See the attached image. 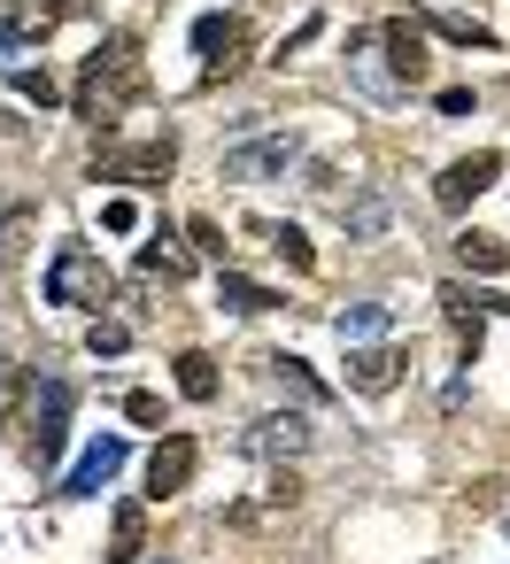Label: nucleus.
<instances>
[{
    "instance_id": "nucleus-1",
    "label": "nucleus",
    "mask_w": 510,
    "mask_h": 564,
    "mask_svg": "<svg viewBox=\"0 0 510 564\" xmlns=\"http://www.w3.org/2000/svg\"><path fill=\"white\" fill-rule=\"evenodd\" d=\"M148 94V63H140V40L132 32H117V40H101L94 55H86V70H78V117L94 124V132H117L124 124V109Z\"/></svg>"
},
{
    "instance_id": "nucleus-16",
    "label": "nucleus",
    "mask_w": 510,
    "mask_h": 564,
    "mask_svg": "<svg viewBox=\"0 0 510 564\" xmlns=\"http://www.w3.org/2000/svg\"><path fill=\"white\" fill-rule=\"evenodd\" d=\"M217 302L225 310H240V317H263V310H286L271 286H256V279H240V271H217Z\"/></svg>"
},
{
    "instance_id": "nucleus-2",
    "label": "nucleus",
    "mask_w": 510,
    "mask_h": 564,
    "mask_svg": "<svg viewBox=\"0 0 510 564\" xmlns=\"http://www.w3.org/2000/svg\"><path fill=\"white\" fill-rule=\"evenodd\" d=\"M117 294V279H109V263L94 256V248H63L55 263H47V302L55 310H101Z\"/></svg>"
},
{
    "instance_id": "nucleus-3",
    "label": "nucleus",
    "mask_w": 510,
    "mask_h": 564,
    "mask_svg": "<svg viewBox=\"0 0 510 564\" xmlns=\"http://www.w3.org/2000/svg\"><path fill=\"white\" fill-rule=\"evenodd\" d=\"M256 124H263V117H248V124H240V140H232V148H225V163H217L232 186H240V178H279V171L302 155V140H294V132H256Z\"/></svg>"
},
{
    "instance_id": "nucleus-9",
    "label": "nucleus",
    "mask_w": 510,
    "mask_h": 564,
    "mask_svg": "<svg viewBox=\"0 0 510 564\" xmlns=\"http://www.w3.org/2000/svg\"><path fill=\"white\" fill-rule=\"evenodd\" d=\"M124 456H132V448H124L117 433H109V441H94V448H86V456L63 471V487H55V495H70V502H78V495H101V487L124 471Z\"/></svg>"
},
{
    "instance_id": "nucleus-27",
    "label": "nucleus",
    "mask_w": 510,
    "mask_h": 564,
    "mask_svg": "<svg viewBox=\"0 0 510 564\" xmlns=\"http://www.w3.org/2000/svg\"><path fill=\"white\" fill-rule=\"evenodd\" d=\"M24 394H32V379H24L17 364H0V417H17V410H24Z\"/></svg>"
},
{
    "instance_id": "nucleus-10",
    "label": "nucleus",
    "mask_w": 510,
    "mask_h": 564,
    "mask_svg": "<svg viewBox=\"0 0 510 564\" xmlns=\"http://www.w3.org/2000/svg\"><path fill=\"white\" fill-rule=\"evenodd\" d=\"M379 47H387V70L402 78V94H410V86H425L433 55H425V32H417V24H402V17H394V24H379Z\"/></svg>"
},
{
    "instance_id": "nucleus-4",
    "label": "nucleus",
    "mask_w": 510,
    "mask_h": 564,
    "mask_svg": "<svg viewBox=\"0 0 510 564\" xmlns=\"http://www.w3.org/2000/svg\"><path fill=\"white\" fill-rule=\"evenodd\" d=\"M171 171H178V140H171V132H155V140H140V148L94 155V178H109V186H155V178H171Z\"/></svg>"
},
{
    "instance_id": "nucleus-15",
    "label": "nucleus",
    "mask_w": 510,
    "mask_h": 564,
    "mask_svg": "<svg viewBox=\"0 0 510 564\" xmlns=\"http://www.w3.org/2000/svg\"><path fill=\"white\" fill-rule=\"evenodd\" d=\"M140 556H148V510L117 502V518H109V564H140Z\"/></svg>"
},
{
    "instance_id": "nucleus-7",
    "label": "nucleus",
    "mask_w": 510,
    "mask_h": 564,
    "mask_svg": "<svg viewBox=\"0 0 510 564\" xmlns=\"http://www.w3.org/2000/svg\"><path fill=\"white\" fill-rule=\"evenodd\" d=\"M194 464H202V448H194V433H163V441H155V456H148V495H155V502H171V495H186V479H194Z\"/></svg>"
},
{
    "instance_id": "nucleus-14",
    "label": "nucleus",
    "mask_w": 510,
    "mask_h": 564,
    "mask_svg": "<svg viewBox=\"0 0 510 564\" xmlns=\"http://www.w3.org/2000/svg\"><path fill=\"white\" fill-rule=\"evenodd\" d=\"M140 271H148V279H163V286H178V279L194 271V248H178V240L155 225V232H148V248H140Z\"/></svg>"
},
{
    "instance_id": "nucleus-21",
    "label": "nucleus",
    "mask_w": 510,
    "mask_h": 564,
    "mask_svg": "<svg viewBox=\"0 0 510 564\" xmlns=\"http://www.w3.org/2000/svg\"><path fill=\"white\" fill-rule=\"evenodd\" d=\"M456 256H464V271H479V279L510 271V248H502V240H487V232H464V240H456Z\"/></svg>"
},
{
    "instance_id": "nucleus-20",
    "label": "nucleus",
    "mask_w": 510,
    "mask_h": 564,
    "mask_svg": "<svg viewBox=\"0 0 510 564\" xmlns=\"http://www.w3.org/2000/svg\"><path fill=\"white\" fill-rule=\"evenodd\" d=\"M171 371H178V394H186V402H217V364H209L202 348H186Z\"/></svg>"
},
{
    "instance_id": "nucleus-24",
    "label": "nucleus",
    "mask_w": 510,
    "mask_h": 564,
    "mask_svg": "<svg viewBox=\"0 0 510 564\" xmlns=\"http://www.w3.org/2000/svg\"><path fill=\"white\" fill-rule=\"evenodd\" d=\"M433 32H441V40H456V47H495V32H487V24H471V17H433Z\"/></svg>"
},
{
    "instance_id": "nucleus-32",
    "label": "nucleus",
    "mask_w": 510,
    "mask_h": 564,
    "mask_svg": "<svg viewBox=\"0 0 510 564\" xmlns=\"http://www.w3.org/2000/svg\"><path fill=\"white\" fill-rule=\"evenodd\" d=\"M140 564H155V556H140ZM163 564H171V556H163Z\"/></svg>"
},
{
    "instance_id": "nucleus-13",
    "label": "nucleus",
    "mask_w": 510,
    "mask_h": 564,
    "mask_svg": "<svg viewBox=\"0 0 510 564\" xmlns=\"http://www.w3.org/2000/svg\"><path fill=\"white\" fill-rule=\"evenodd\" d=\"M387 325H394V310H379V302H348V310H333L340 348H371V340H387Z\"/></svg>"
},
{
    "instance_id": "nucleus-18",
    "label": "nucleus",
    "mask_w": 510,
    "mask_h": 564,
    "mask_svg": "<svg viewBox=\"0 0 510 564\" xmlns=\"http://www.w3.org/2000/svg\"><path fill=\"white\" fill-rule=\"evenodd\" d=\"M256 240H271V256H286L294 271H317V248H310V232L302 225H248Z\"/></svg>"
},
{
    "instance_id": "nucleus-26",
    "label": "nucleus",
    "mask_w": 510,
    "mask_h": 564,
    "mask_svg": "<svg viewBox=\"0 0 510 564\" xmlns=\"http://www.w3.org/2000/svg\"><path fill=\"white\" fill-rule=\"evenodd\" d=\"M186 240H194V256L225 263V232H217V217H194V225H186Z\"/></svg>"
},
{
    "instance_id": "nucleus-6",
    "label": "nucleus",
    "mask_w": 510,
    "mask_h": 564,
    "mask_svg": "<svg viewBox=\"0 0 510 564\" xmlns=\"http://www.w3.org/2000/svg\"><path fill=\"white\" fill-rule=\"evenodd\" d=\"M495 178H502V155H495V148H479V155H464V163H448V171L433 178V202H441V209H471Z\"/></svg>"
},
{
    "instance_id": "nucleus-30",
    "label": "nucleus",
    "mask_w": 510,
    "mask_h": 564,
    "mask_svg": "<svg viewBox=\"0 0 510 564\" xmlns=\"http://www.w3.org/2000/svg\"><path fill=\"white\" fill-rule=\"evenodd\" d=\"M101 225H109V232H140V209H132V202H109Z\"/></svg>"
},
{
    "instance_id": "nucleus-12",
    "label": "nucleus",
    "mask_w": 510,
    "mask_h": 564,
    "mask_svg": "<svg viewBox=\"0 0 510 564\" xmlns=\"http://www.w3.org/2000/svg\"><path fill=\"white\" fill-rule=\"evenodd\" d=\"M70 379H47V402H40V464H55L63 456V441H70Z\"/></svg>"
},
{
    "instance_id": "nucleus-23",
    "label": "nucleus",
    "mask_w": 510,
    "mask_h": 564,
    "mask_svg": "<svg viewBox=\"0 0 510 564\" xmlns=\"http://www.w3.org/2000/svg\"><path fill=\"white\" fill-rule=\"evenodd\" d=\"M86 348H94V356H124V348H132V325H124V317H94V325H86Z\"/></svg>"
},
{
    "instance_id": "nucleus-28",
    "label": "nucleus",
    "mask_w": 510,
    "mask_h": 564,
    "mask_svg": "<svg viewBox=\"0 0 510 564\" xmlns=\"http://www.w3.org/2000/svg\"><path fill=\"white\" fill-rule=\"evenodd\" d=\"M124 417H132V425H163V394H148V387L124 394Z\"/></svg>"
},
{
    "instance_id": "nucleus-8",
    "label": "nucleus",
    "mask_w": 510,
    "mask_h": 564,
    "mask_svg": "<svg viewBox=\"0 0 510 564\" xmlns=\"http://www.w3.org/2000/svg\"><path fill=\"white\" fill-rule=\"evenodd\" d=\"M240 448H248V456H302V448H310V410H271V417H256V425L240 433Z\"/></svg>"
},
{
    "instance_id": "nucleus-17",
    "label": "nucleus",
    "mask_w": 510,
    "mask_h": 564,
    "mask_svg": "<svg viewBox=\"0 0 510 564\" xmlns=\"http://www.w3.org/2000/svg\"><path fill=\"white\" fill-rule=\"evenodd\" d=\"M32 240H40V209H0V271H17Z\"/></svg>"
},
{
    "instance_id": "nucleus-19",
    "label": "nucleus",
    "mask_w": 510,
    "mask_h": 564,
    "mask_svg": "<svg viewBox=\"0 0 510 564\" xmlns=\"http://www.w3.org/2000/svg\"><path fill=\"white\" fill-rule=\"evenodd\" d=\"M263 371H271V379H279V387H286V394L302 402V410H317V402H325V387H317V371H310L302 356H271Z\"/></svg>"
},
{
    "instance_id": "nucleus-31",
    "label": "nucleus",
    "mask_w": 510,
    "mask_h": 564,
    "mask_svg": "<svg viewBox=\"0 0 510 564\" xmlns=\"http://www.w3.org/2000/svg\"><path fill=\"white\" fill-rule=\"evenodd\" d=\"M24 40H32V32H24V24H17V17H0V63H9V55H17V47H24Z\"/></svg>"
},
{
    "instance_id": "nucleus-11",
    "label": "nucleus",
    "mask_w": 510,
    "mask_h": 564,
    "mask_svg": "<svg viewBox=\"0 0 510 564\" xmlns=\"http://www.w3.org/2000/svg\"><path fill=\"white\" fill-rule=\"evenodd\" d=\"M402 371H410V364H402L394 348H379V340H371V348H348V387H356V394H394Z\"/></svg>"
},
{
    "instance_id": "nucleus-29",
    "label": "nucleus",
    "mask_w": 510,
    "mask_h": 564,
    "mask_svg": "<svg viewBox=\"0 0 510 564\" xmlns=\"http://www.w3.org/2000/svg\"><path fill=\"white\" fill-rule=\"evenodd\" d=\"M433 109H441V117H471V86H441Z\"/></svg>"
},
{
    "instance_id": "nucleus-5",
    "label": "nucleus",
    "mask_w": 510,
    "mask_h": 564,
    "mask_svg": "<svg viewBox=\"0 0 510 564\" xmlns=\"http://www.w3.org/2000/svg\"><path fill=\"white\" fill-rule=\"evenodd\" d=\"M194 55H202V86H225L248 55V24L240 17H202L194 24Z\"/></svg>"
},
{
    "instance_id": "nucleus-25",
    "label": "nucleus",
    "mask_w": 510,
    "mask_h": 564,
    "mask_svg": "<svg viewBox=\"0 0 510 564\" xmlns=\"http://www.w3.org/2000/svg\"><path fill=\"white\" fill-rule=\"evenodd\" d=\"M17 86H24V101H40V109H47V101H55V94H63V86H55V70H47V63H40V70H32V63H17Z\"/></svg>"
},
{
    "instance_id": "nucleus-22",
    "label": "nucleus",
    "mask_w": 510,
    "mask_h": 564,
    "mask_svg": "<svg viewBox=\"0 0 510 564\" xmlns=\"http://www.w3.org/2000/svg\"><path fill=\"white\" fill-rule=\"evenodd\" d=\"M340 225H348L356 240H371V232L387 225V202H379V194H363V202H340Z\"/></svg>"
}]
</instances>
